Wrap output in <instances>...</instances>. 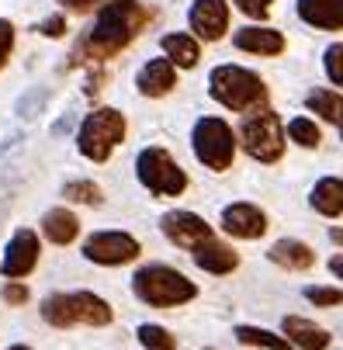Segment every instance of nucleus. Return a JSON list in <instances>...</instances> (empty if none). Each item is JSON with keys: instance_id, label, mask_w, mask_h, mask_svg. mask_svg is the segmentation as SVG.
I'll return each instance as SVG.
<instances>
[{"instance_id": "f257e3e1", "label": "nucleus", "mask_w": 343, "mask_h": 350, "mask_svg": "<svg viewBox=\"0 0 343 350\" xmlns=\"http://www.w3.org/2000/svg\"><path fill=\"white\" fill-rule=\"evenodd\" d=\"M142 21H146V11H142L139 0H111V4H105L101 14H97V21L87 35V49L101 59L115 56L139 35Z\"/></svg>"}, {"instance_id": "f03ea898", "label": "nucleus", "mask_w": 343, "mask_h": 350, "mask_svg": "<svg viewBox=\"0 0 343 350\" xmlns=\"http://www.w3.org/2000/svg\"><path fill=\"white\" fill-rule=\"evenodd\" d=\"M208 94L229 111H239V115H253V111H264L267 108V83L247 70V66H232V63H222L208 73Z\"/></svg>"}, {"instance_id": "7ed1b4c3", "label": "nucleus", "mask_w": 343, "mask_h": 350, "mask_svg": "<svg viewBox=\"0 0 343 350\" xmlns=\"http://www.w3.org/2000/svg\"><path fill=\"white\" fill-rule=\"evenodd\" d=\"M132 291L139 302L153 306V309H177V306H187L191 298H198V284L167 264L139 267L132 278Z\"/></svg>"}, {"instance_id": "20e7f679", "label": "nucleus", "mask_w": 343, "mask_h": 350, "mask_svg": "<svg viewBox=\"0 0 343 350\" xmlns=\"http://www.w3.org/2000/svg\"><path fill=\"white\" fill-rule=\"evenodd\" d=\"M42 319L56 329L70 326H108L115 319L111 306L94 291H56L42 302Z\"/></svg>"}, {"instance_id": "39448f33", "label": "nucleus", "mask_w": 343, "mask_h": 350, "mask_svg": "<svg viewBox=\"0 0 343 350\" xmlns=\"http://www.w3.org/2000/svg\"><path fill=\"white\" fill-rule=\"evenodd\" d=\"M125 115L115 111V108H97L90 111L83 122H80V132H77V149L94 160V163H108V157L115 153V146L125 142Z\"/></svg>"}, {"instance_id": "423d86ee", "label": "nucleus", "mask_w": 343, "mask_h": 350, "mask_svg": "<svg viewBox=\"0 0 343 350\" xmlns=\"http://www.w3.org/2000/svg\"><path fill=\"white\" fill-rule=\"evenodd\" d=\"M135 177H139V184L146 191L156 194V198H180L187 191V184H191L184 167L167 153L163 146H146L142 153L135 157Z\"/></svg>"}, {"instance_id": "0eeeda50", "label": "nucleus", "mask_w": 343, "mask_h": 350, "mask_svg": "<svg viewBox=\"0 0 343 350\" xmlns=\"http://www.w3.org/2000/svg\"><path fill=\"white\" fill-rule=\"evenodd\" d=\"M236 146H239V139H236V132H232L229 122H222L215 115L194 122L191 149H194V157H198L208 170H215V174L229 170L232 160H236Z\"/></svg>"}, {"instance_id": "6e6552de", "label": "nucleus", "mask_w": 343, "mask_h": 350, "mask_svg": "<svg viewBox=\"0 0 343 350\" xmlns=\"http://www.w3.org/2000/svg\"><path fill=\"white\" fill-rule=\"evenodd\" d=\"M236 139L243 142V149H247L257 163H277L284 157V125L267 108L243 118Z\"/></svg>"}, {"instance_id": "1a4fd4ad", "label": "nucleus", "mask_w": 343, "mask_h": 350, "mask_svg": "<svg viewBox=\"0 0 343 350\" xmlns=\"http://www.w3.org/2000/svg\"><path fill=\"white\" fill-rule=\"evenodd\" d=\"M139 254H142L139 239L128 236V232H122V229H101V232L87 236V243H83V257L90 264H101V267L132 264Z\"/></svg>"}, {"instance_id": "9d476101", "label": "nucleus", "mask_w": 343, "mask_h": 350, "mask_svg": "<svg viewBox=\"0 0 343 350\" xmlns=\"http://www.w3.org/2000/svg\"><path fill=\"white\" fill-rule=\"evenodd\" d=\"M160 229H163V236L174 243V246H180V250H194V246H202L205 239H215V232H212V226L202 219V215H194V212H167L163 219H160Z\"/></svg>"}, {"instance_id": "9b49d317", "label": "nucleus", "mask_w": 343, "mask_h": 350, "mask_svg": "<svg viewBox=\"0 0 343 350\" xmlns=\"http://www.w3.org/2000/svg\"><path fill=\"white\" fill-rule=\"evenodd\" d=\"M267 212L250 205V202H232L222 208V229L232 239H260L267 232Z\"/></svg>"}, {"instance_id": "f8f14e48", "label": "nucleus", "mask_w": 343, "mask_h": 350, "mask_svg": "<svg viewBox=\"0 0 343 350\" xmlns=\"http://www.w3.org/2000/svg\"><path fill=\"white\" fill-rule=\"evenodd\" d=\"M38 264V236L31 229H18L8 243V254H4V264H0V274L4 278H28Z\"/></svg>"}, {"instance_id": "ddd939ff", "label": "nucleus", "mask_w": 343, "mask_h": 350, "mask_svg": "<svg viewBox=\"0 0 343 350\" xmlns=\"http://www.w3.org/2000/svg\"><path fill=\"white\" fill-rule=\"evenodd\" d=\"M187 21H191V28H194L198 38L219 42L225 35V28H229V4L225 0H194Z\"/></svg>"}, {"instance_id": "4468645a", "label": "nucleus", "mask_w": 343, "mask_h": 350, "mask_svg": "<svg viewBox=\"0 0 343 350\" xmlns=\"http://www.w3.org/2000/svg\"><path fill=\"white\" fill-rule=\"evenodd\" d=\"M281 336L288 343L302 347V350H329V340H333V333H326L323 326H316L305 316H284L281 319Z\"/></svg>"}, {"instance_id": "2eb2a0df", "label": "nucleus", "mask_w": 343, "mask_h": 350, "mask_svg": "<svg viewBox=\"0 0 343 350\" xmlns=\"http://www.w3.org/2000/svg\"><path fill=\"white\" fill-rule=\"evenodd\" d=\"M191 257H194V264H198L202 271H208V274H215V278L232 274V271L239 267V254H236L232 246L219 243V239H205L202 246H194Z\"/></svg>"}, {"instance_id": "dca6fc26", "label": "nucleus", "mask_w": 343, "mask_h": 350, "mask_svg": "<svg viewBox=\"0 0 343 350\" xmlns=\"http://www.w3.org/2000/svg\"><path fill=\"white\" fill-rule=\"evenodd\" d=\"M232 42H236V49H243L250 56H281L284 53V35L274 28H260V25L239 28Z\"/></svg>"}, {"instance_id": "f3484780", "label": "nucleus", "mask_w": 343, "mask_h": 350, "mask_svg": "<svg viewBox=\"0 0 343 350\" xmlns=\"http://www.w3.org/2000/svg\"><path fill=\"white\" fill-rule=\"evenodd\" d=\"M135 87L139 94L146 97H163L177 87V66L170 59H153V63H146L135 77Z\"/></svg>"}, {"instance_id": "a211bd4d", "label": "nucleus", "mask_w": 343, "mask_h": 350, "mask_svg": "<svg viewBox=\"0 0 343 350\" xmlns=\"http://www.w3.org/2000/svg\"><path fill=\"white\" fill-rule=\"evenodd\" d=\"M299 18L319 31L343 28V0H299Z\"/></svg>"}, {"instance_id": "6ab92c4d", "label": "nucleus", "mask_w": 343, "mask_h": 350, "mask_svg": "<svg viewBox=\"0 0 343 350\" xmlns=\"http://www.w3.org/2000/svg\"><path fill=\"white\" fill-rule=\"evenodd\" d=\"M267 257L284 267V271H309L316 264V250L302 239H277L271 250H267Z\"/></svg>"}, {"instance_id": "aec40b11", "label": "nucleus", "mask_w": 343, "mask_h": 350, "mask_svg": "<svg viewBox=\"0 0 343 350\" xmlns=\"http://www.w3.org/2000/svg\"><path fill=\"white\" fill-rule=\"evenodd\" d=\"M42 232L49 243L56 246H70L77 236H80V219L70 212V208H49L42 215Z\"/></svg>"}, {"instance_id": "412c9836", "label": "nucleus", "mask_w": 343, "mask_h": 350, "mask_svg": "<svg viewBox=\"0 0 343 350\" xmlns=\"http://www.w3.org/2000/svg\"><path fill=\"white\" fill-rule=\"evenodd\" d=\"M309 202H312V208L319 215L340 219L343 215V177H323V180H316Z\"/></svg>"}, {"instance_id": "4be33fe9", "label": "nucleus", "mask_w": 343, "mask_h": 350, "mask_svg": "<svg viewBox=\"0 0 343 350\" xmlns=\"http://www.w3.org/2000/svg\"><path fill=\"white\" fill-rule=\"evenodd\" d=\"M160 49L167 53V59H170L174 66H180V70L198 66V56H202L198 42H194L191 35H184V31H170V35H163V38H160Z\"/></svg>"}, {"instance_id": "5701e85b", "label": "nucleus", "mask_w": 343, "mask_h": 350, "mask_svg": "<svg viewBox=\"0 0 343 350\" xmlns=\"http://www.w3.org/2000/svg\"><path fill=\"white\" fill-rule=\"evenodd\" d=\"M305 108L316 111L323 122L340 125V122H343V94H336V90H323V87H319V90H309Z\"/></svg>"}, {"instance_id": "b1692460", "label": "nucleus", "mask_w": 343, "mask_h": 350, "mask_svg": "<svg viewBox=\"0 0 343 350\" xmlns=\"http://www.w3.org/2000/svg\"><path fill=\"white\" fill-rule=\"evenodd\" d=\"M236 333V340L239 343H247V347H260V350H291V343L281 336V333H274V329H264V326H236L232 329Z\"/></svg>"}, {"instance_id": "393cba45", "label": "nucleus", "mask_w": 343, "mask_h": 350, "mask_svg": "<svg viewBox=\"0 0 343 350\" xmlns=\"http://www.w3.org/2000/svg\"><path fill=\"white\" fill-rule=\"evenodd\" d=\"M288 139L295 146H302V149H316L323 142V132L312 118H291L288 122Z\"/></svg>"}, {"instance_id": "a878e982", "label": "nucleus", "mask_w": 343, "mask_h": 350, "mask_svg": "<svg viewBox=\"0 0 343 350\" xmlns=\"http://www.w3.org/2000/svg\"><path fill=\"white\" fill-rule=\"evenodd\" d=\"M139 343L146 350H177V340L167 326H156V323H142L139 326Z\"/></svg>"}, {"instance_id": "bb28decb", "label": "nucleus", "mask_w": 343, "mask_h": 350, "mask_svg": "<svg viewBox=\"0 0 343 350\" xmlns=\"http://www.w3.org/2000/svg\"><path fill=\"white\" fill-rule=\"evenodd\" d=\"M45 101H49V87H31V90H25L18 101H14V115L25 118V122H31L45 108Z\"/></svg>"}, {"instance_id": "cd10ccee", "label": "nucleus", "mask_w": 343, "mask_h": 350, "mask_svg": "<svg viewBox=\"0 0 343 350\" xmlns=\"http://www.w3.org/2000/svg\"><path fill=\"white\" fill-rule=\"evenodd\" d=\"M63 198L66 202H80V205H101V187L94 180H70L63 184Z\"/></svg>"}, {"instance_id": "c85d7f7f", "label": "nucleus", "mask_w": 343, "mask_h": 350, "mask_svg": "<svg viewBox=\"0 0 343 350\" xmlns=\"http://www.w3.org/2000/svg\"><path fill=\"white\" fill-rule=\"evenodd\" d=\"M305 298L319 309H336L343 306V288H326V284H309L305 288Z\"/></svg>"}, {"instance_id": "c756f323", "label": "nucleus", "mask_w": 343, "mask_h": 350, "mask_svg": "<svg viewBox=\"0 0 343 350\" xmlns=\"http://www.w3.org/2000/svg\"><path fill=\"white\" fill-rule=\"evenodd\" d=\"M323 66H326V77H329L336 87H343V42H336V45L326 49Z\"/></svg>"}, {"instance_id": "7c9ffc66", "label": "nucleus", "mask_w": 343, "mask_h": 350, "mask_svg": "<svg viewBox=\"0 0 343 350\" xmlns=\"http://www.w3.org/2000/svg\"><path fill=\"white\" fill-rule=\"evenodd\" d=\"M232 4L247 18H253V21H264L271 14V0H232Z\"/></svg>"}, {"instance_id": "2f4dec72", "label": "nucleus", "mask_w": 343, "mask_h": 350, "mask_svg": "<svg viewBox=\"0 0 343 350\" xmlns=\"http://www.w3.org/2000/svg\"><path fill=\"white\" fill-rule=\"evenodd\" d=\"M11 49H14V25L11 21H0V70H4Z\"/></svg>"}, {"instance_id": "473e14b6", "label": "nucleus", "mask_w": 343, "mask_h": 350, "mask_svg": "<svg viewBox=\"0 0 343 350\" xmlns=\"http://www.w3.org/2000/svg\"><path fill=\"white\" fill-rule=\"evenodd\" d=\"M4 302H8V306H25V302H28V288L18 284V281H11V284L4 288Z\"/></svg>"}, {"instance_id": "72a5a7b5", "label": "nucleus", "mask_w": 343, "mask_h": 350, "mask_svg": "<svg viewBox=\"0 0 343 350\" xmlns=\"http://www.w3.org/2000/svg\"><path fill=\"white\" fill-rule=\"evenodd\" d=\"M38 31H42V35H49V38H59V35L66 31V18H59V14L45 18V21L38 25Z\"/></svg>"}, {"instance_id": "f704fd0d", "label": "nucleus", "mask_w": 343, "mask_h": 350, "mask_svg": "<svg viewBox=\"0 0 343 350\" xmlns=\"http://www.w3.org/2000/svg\"><path fill=\"white\" fill-rule=\"evenodd\" d=\"M73 122H77V118H73V115L66 111V115H63V118H59V122L53 125V135H63V132H70V129H73Z\"/></svg>"}, {"instance_id": "c9c22d12", "label": "nucleus", "mask_w": 343, "mask_h": 350, "mask_svg": "<svg viewBox=\"0 0 343 350\" xmlns=\"http://www.w3.org/2000/svg\"><path fill=\"white\" fill-rule=\"evenodd\" d=\"M329 271H333V278H340V281H343V254H336V257L329 260Z\"/></svg>"}, {"instance_id": "e433bc0d", "label": "nucleus", "mask_w": 343, "mask_h": 350, "mask_svg": "<svg viewBox=\"0 0 343 350\" xmlns=\"http://www.w3.org/2000/svg\"><path fill=\"white\" fill-rule=\"evenodd\" d=\"M63 4H66V8H73V11H87V8L94 4V0H63Z\"/></svg>"}, {"instance_id": "4c0bfd02", "label": "nucleus", "mask_w": 343, "mask_h": 350, "mask_svg": "<svg viewBox=\"0 0 343 350\" xmlns=\"http://www.w3.org/2000/svg\"><path fill=\"white\" fill-rule=\"evenodd\" d=\"M21 142V135H8L4 142H0V153H4V149H11V146H18Z\"/></svg>"}, {"instance_id": "58836bf2", "label": "nucleus", "mask_w": 343, "mask_h": 350, "mask_svg": "<svg viewBox=\"0 0 343 350\" xmlns=\"http://www.w3.org/2000/svg\"><path fill=\"white\" fill-rule=\"evenodd\" d=\"M329 239H333L336 246H343V229H329Z\"/></svg>"}, {"instance_id": "ea45409f", "label": "nucleus", "mask_w": 343, "mask_h": 350, "mask_svg": "<svg viewBox=\"0 0 343 350\" xmlns=\"http://www.w3.org/2000/svg\"><path fill=\"white\" fill-rule=\"evenodd\" d=\"M8 350H31V347H21V343H14V347H8Z\"/></svg>"}, {"instance_id": "a19ab883", "label": "nucleus", "mask_w": 343, "mask_h": 350, "mask_svg": "<svg viewBox=\"0 0 343 350\" xmlns=\"http://www.w3.org/2000/svg\"><path fill=\"white\" fill-rule=\"evenodd\" d=\"M340 139H343V122H340Z\"/></svg>"}, {"instance_id": "79ce46f5", "label": "nucleus", "mask_w": 343, "mask_h": 350, "mask_svg": "<svg viewBox=\"0 0 343 350\" xmlns=\"http://www.w3.org/2000/svg\"><path fill=\"white\" fill-rule=\"evenodd\" d=\"M208 350H212V347H208Z\"/></svg>"}]
</instances>
